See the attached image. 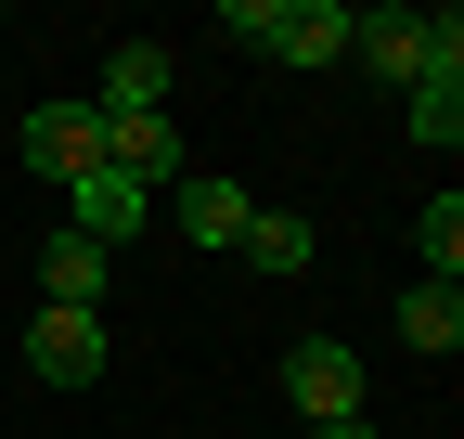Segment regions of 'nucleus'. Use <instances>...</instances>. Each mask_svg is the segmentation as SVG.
I'll use <instances>...</instances> for the list:
<instances>
[{"label":"nucleus","mask_w":464,"mask_h":439,"mask_svg":"<svg viewBox=\"0 0 464 439\" xmlns=\"http://www.w3.org/2000/svg\"><path fill=\"white\" fill-rule=\"evenodd\" d=\"M348 52L374 78H400V91L413 78H464V14H400L387 0V14H348Z\"/></svg>","instance_id":"nucleus-1"},{"label":"nucleus","mask_w":464,"mask_h":439,"mask_svg":"<svg viewBox=\"0 0 464 439\" xmlns=\"http://www.w3.org/2000/svg\"><path fill=\"white\" fill-rule=\"evenodd\" d=\"M219 26L246 52H271V65H348V14L335 0H232Z\"/></svg>","instance_id":"nucleus-2"},{"label":"nucleus","mask_w":464,"mask_h":439,"mask_svg":"<svg viewBox=\"0 0 464 439\" xmlns=\"http://www.w3.org/2000/svg\"><path fill=\"white\" fill-rule=\"evenodd\" d=\"M284 401H297L310 426H348V414H362V349L297 337V349H284Z\"/></svg>","instance_id":"nucleus-3"},{"label":"nucleus","mask_w":464,"mask_h":439,"mask_svg":"<svg viewBox=\"0 0 464 439\" xmlns=\"http://www.w3.org/2000/svg\"><path fill=\"white\" fill-rule=\"evenodd\" d=\"M142 220H155V194H142L130 169H78V181H65V233H91L103 259H116V246H130V233H142Z\"/></svg>","instance_id":"nucleus-4"},{"label":"nucleus","mask_w":464,"mask_h":439,"mask_svg":"<svg viewBox=\"0 0 464 439\" xmlns=\"http://www.w3.org/2000/svg\"><path fill=\"white\" fill-rule=\"evenodd\" d=\"M103 169L168 194V181H194V142H181V117H103Z\"/></svg>","instance_id":"nucleus-5"},{"label":"nucleus","mask_w":464,"mask_h":439,"mask_svg":"<svg viewBox=\"0 0 464 439\" xmlns=\"http://www.w3.org/2000/svg\"><path fill=\"white\" fill-rule=\"evenodd\" d=\"M168 91H181V65H168L155 39H116V65L91 91V117H168Z\"/></svg>","instance_id":"nucleus-6"},{"label":"nucleus","mask_w":464,"mask_h":439,"mask_svg":"<svg viewBox=\"0 0 464 439\" xmlns=\"http://www.w3.org/2000/svg\"><path fill=\"white\" fill-rule=\"evenodd\" d=\"M26 169H39V181L103 169V117H91V103H39V117H26Z\"/></svg>","instance_id":"nucleus-7"},{"label":"nucleus","mask_w":464,"mask_h":439,"mask_svg":"<svg viewBox=\"0 0 464 439\" xmlns=\"http://www.w3.org/2000/svg\"><path fill=\"white\" fill-rule=\"evenodd\" d=\"M26 362L52 375V388H91L103 375V310H39L26 323Z\"/></svg>","instance_id":"nucleus-8"},{"label":"nucleus","mask_w":464,"mask_h":439,"mask_svg":"<svg viewBox=\"0 0 464 439\" xmlns=\"http://www.w3.org/2000/svg\"><path fill=\"white\" fill-rule=\"evenodd\" d=\"M168 220H181L194 246H246L258 194H246V181H219V169H194V181H168Z\"/></svg>","instance_id":"nucleus-9"},{"label":"nucleus","mask_w":464,"mask_h":439,"mask_svg":"<svg viewBox=\"0 0 464 439\" xmlns=\"http://www.w3.org/2000/svg\"><path fill=\"white\" fill-rule=\"evenodd\" d=\"M103 271H116V259H103L91 233H52V246H39V285H52V310H103Z\"/></svg>","instance_id":"nucleus-10"},{"label":"nucleus","mask_w":464,"mask_h":439,"mask_svg":"<svg viewBox=\"0 0 464 439\" xmlns=\"http://www.w3.org/2000/svg\"><path fill=\"white\" fill-rule=\"evenodd\" d=\"M400 337H413L426 362L464 349V285H400Z\"/></svg>","instance_id":"nucleus-11"},{"label":"nucleus","mask_w":464,"mask_h":439,"mask_svg":"<svg viewBox=\"0 0 464 439\" xmlns=\"http://www.w3.org/2000/svg\"><path fill=\"white\" fill-rule=\"evenodd\" d=\"M246 259H258V271H310V259H323V233H310L297 207H258V220H246Z\"/></svg>","instance_id":"nucleus-12"},{"label":"nucleus","mask_w":464,"mask_h":439,"mask_svg":"<svg viewBox=\"0 0 464 439\" xmlns=\"http://www.w3.org/2000/svg\"><path fill=\"white\" fill-rule=\"evenodd\" d=\"M413 246H426V285H451V271H464V194H451V181L426 194V220H413Z\"/></svg>","instance_id":"nucleus-13"},{"label":"nucleus","mask_w":464,"mask_h":439,"mask_svg":"<svg viewBox=\"0 0 464 439\" xmlns=\"http://www.w3.org/2000/svg\"><path fill=\"white\" fill-rule=\"evenodd\" d=\"M400 117H413V142H464V78H413Z\"/></svg>","instance_id":"nucleus-14"},{"label":"nucleus","mask_w":464,"mask_h":439,"mask_svg":"<svg viewBox=\"0 0 464 439\" xmlns=\"http://www.w3.org/2000/svg\"><path fill=\"white\" fill-rule=\"evenodd\" d=\"M310 439H374V414H348V426H310Z\"/></svg>","instance_id":"nucleus-15"}]
</instances>
